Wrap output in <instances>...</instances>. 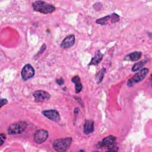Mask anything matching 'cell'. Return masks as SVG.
<instances>
[{"label":"cell","mask_w":152,"mask_h":152,"mask_svg":"<svg viewBox=\"0 0 152 152\" xmlns=\"http://www.w3.org/2000/svg\"><path fill=\"white\" fill-rule=\"evenodd\" d=\"M97 147L99 148H107V150L109 151H116L118 150L116 144V137L113 135H109L104 138L102 141L98 143Z\"/></svg>","instance_id":"obj_1"},{"label":"cell","mask_w":152,"mask_h":152,"mask_svg":"<svg viewBox=\"0 0 152 152\" xmlns=\"http://www.w3.org/2000/svg\"><path fill=\"white\" fill-rule=\"evenodd\" d=\"M32 7L36 11L43 14H48L53 12L55 7L51 4L43 1H36L32 3Z\"/></svg>","instance_id":"obj_2"},{"label":"cell","mask_w":152,"mask_h":152,"mask_svg":"<svg viewBox=\"0 0 152 152\" xmlns=\"http://www.w3.org/2000/svg\"><path fill=\"white\" fill-rule=\"evenodd\" d=\"M72 141L71 137L56 139L53 142V148L57 151H65L69 148Z\"/></svg>","instance_id":"obj_3"},{"label":"cell","mask_w":152,"mask_h":152,"mask_svg":"<svg viewBox=\"0 0 152 152\" xmlns=\"http://www.w3.org/2000/svg\"><path fill=\"white\" fill-rule=\"evenodd\" d=\"M27 127V122L24 121L16 122L9 126L7 131L10 135H15L21 134Z\"/></svg>","instance_id":"obj_4"},{"label":"cell","mask_w":152,"mask_h":152,"mask_svg":"<svg viewBox=\"0 0 152 152\" xmlns=\"http://www.w3.org/2000/svg\"><path fill=\"white\" fill-rule=\"evenodd\" d=\"M149 69L147 68H144L140 70L137 73H136L132 78L128 80L127 85L129 87L133 86L135 84L138 83L144 79L147 74L148 73Z\"/></svg>","instance_id":"obj_5"},{"label":"cell","mask_w":152,"mask_h":152,"mask_svg":"<svg viewBox=\"0 0 152 152\" xmlns=\"http://www.w3.org/2000/svg\"><path fill=\"white\" fill-rule=\"evenodd\" d=\"M119 18H120L119 16L117 14L113 13L110 15H108L102 18L97 19L96 21V23L98 24L104 26V25L108 24L109 23L113 24L119 21Z\"/></svg>","instance_id":"obj_6"},{"label":"cell","mask_w":152,"mask_h":152,"mask_svg":"<svg viewBox=\"0 0 152 152\" xmlns=\"http://www.w3.org/2000/svg\"><path fill=\"white\" fill-rule=\"evenodd\" d=\"M21 75L23 80L26 81L34 76V69L31 65L29 64H26L21 70Z\"/></svg>","instance_id":"obj_7"},{"label":"cell","mask_w":152,"mask_h":152,"mask_svg":"<svg viewBox=\"0 0 152 152\" xmlns=\"http://www.w3.org/2000/svg\"><path fill=\"white\" fill-rule=\"evenodd\" d=\"M48 138V132L46 130L40 129L36 131L34 134V141L36 144H40L44 142Z\"/></svg>","instance_id":"obj_8"},{"label":"cell","mask_w":152,"mask_h":152,"mask_svg":"<svg viewBox=\"0 0 152 152\" xmlns=\"http://www.w3.org/2000/svg\"><path fill=\"white\" fill-rule=\"evenodd\" d=\"M36 102H42L49 100L50 98V94L45 90H36L33 93Z\"/></svg>","instance_id":"obj_9"},{"label":"cell","mask_w":152,"mask_h":152,"mask_svg":"<svg viewBox=\"0 0 152 152\" xmlns=\"http://www.w3.org/2000/svg\"><path fill=\"white\" fill-rule=\"evenodd\" d=\"M42 114L46 117L48 119L58 122L61 120V116L58 111L55 109H50V110H45L42 111Z\"/></svg>","instance_id":"obj_10"},{"label":"cell","mask_w":152,"mask_h":152,"mask_svg":"<svg viewBox=\"0 0 152 152\" xmlns=\"http://www.w3.org/2000/svg\"><path fill=\"white\" fill-rule=\"evenodd\" d=\"M75 40V38L74 35H68L66 37H65V39L62 42L61 44V47L63 49H68L74 45Z\"/></svg>","instance_id":"obj_11"},{"label":"cell","mask_w":152,"mask_h":152,"mask_svg":"<svg viewBox=\"0 0 152 152\" xmlns=\"http://www.w3.org/2000/svg\"><path fill=\"white\" fill-rule=\"evenodd\" d=\"M142 56V52L140 51H135L131 52V53L126 55L124 58L125 61H138Z\"/></svg>","instance_id":"obj_12"},{"label":"cell","mask_w":152,"mask_h":152,"mask_svg":"<svg viewBox=\"0 0 152 152\" xmlns=\"http://www.w3.org/2000/svg\"><path fill=\"white\" fill-rule=\"evenodd\" d=\"M83 131L86 135L92 133L94 131V122L91 120H86L84 125Z\"/></svg>","instance_id":"obj_13"},{"label":"cell","mask_w":152,"mask_h":152,"mask_svg":"<svg viewBox=\"0 0 152 152\" xmlns=\"http://www.w3.org/2000/svg\"><path fill=\"white\" fill-rule=\"evenodd\" d=\"M103 57V54L100 52V50H97L95 52L94 56L92 58L90 62L88 65H98L101 61L102 60Z\"/></svg>","instance_id":"obj_14"},{"label":"cell","mask_w":152,"mask_h":152,"mask_svg":"<svg viewBox=\"0 0 152 152\" xmlns=\"http://www.w3.org/2000/svg\"><path fill=\"white\" fill-rule=\"evenodd\" d=\"M71 81L75 84V91L76 93H79L83 89V85L81 83V80L78 75L74 76Z\"/></svg>","instance_id":"obj_15"},{"label":"cell","mask_w":152,"mask_h":152,"mask_svg":"<svg viewBox=\"0 0 152 152\" xmlns=\"http://www.w3.org/2000/svg\"><path fill=\"white\" fill-rule=\"evenodd\" d=\"M106 68H102V69H100V71H99L96 74L95 77H96V80H97L98 84L100 83H101L102 81V80L103 79L104 75V74L106 73Z\"/></svg>","instance_id":"obj_16"},{"label":"cell","mask_w":152,"mask_h":152,"mask_svg":"<svg viewBox=\"0 0 152 152\" xmlns=\"http://www.w3.org/2000/svg\"><path fill=\"white\" fill-rule=\"evenodd\" d=\"M146 62L145 61H139L137 63H135L132 67V71L133 72H135V71H137L138 70H140L145 64Z\"/></svg>","instance_id":"obj_17"},{"label":"cell","mask_w":152,"mask_h":152,"mask_svg":"<svg viewBox=\"0 0 152 152\" xmlns=\"http://www.w3.org/2000/svg\"><path fill=\"white\" fill-rule=\"evenodd\" d=\"M6 139V135L5 134H3V133H1V135H0V146H2L3 143L4 142L5 140Z\"/></svg>","instance_id":"obj_18"},{"label":"cell","mask_w":152,"mask_h":152,"mask_svg":"<svg viewBox=\"0 0 152 152\" xmlns=\"http://www.w3.org/2000/svg\"><path fill=\"white\" fill-rule=\"evenodd\" d=\"M56 83H57L58 85L61 86V85L64 84V80H63V78H59V79H57L56 81Z\"/></svg>","instance_id":"obj_19"},{"label":"cell","mask_w":152,"mask_h":152,"mask_svg":"<svg viewBox=\"0 0 152 152\" xmlns=\"http://www.w3.org/2000/svg\"><path fill=\"white\" fill-rule=\"evenodd\" d=\"M8 103V101L5 99H1V107H2L4 105Z\"/></svg>","instance_id":"obj_20"}]
</instances>
